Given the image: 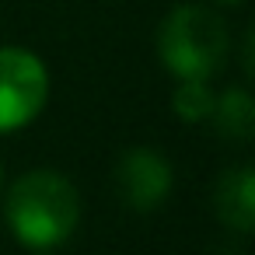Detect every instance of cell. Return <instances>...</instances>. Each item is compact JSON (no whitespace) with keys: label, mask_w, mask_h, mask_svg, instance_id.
Segmentation results:
<instances>
[{"label":"cell","mask_w":255,"mask_h":255,"mask_svg":"<svg viewBox=\"0 0 255 255\" xmlns=\"http://www.w3.org/2000/svg\"><path fill=\"white\" fill-rule=\"evenodd\" d=\"M4 220L28 252L56 248L81 224V192L63 171L32 168L11 182Z\"/></svg>","instance_id":"cell-1"},{"label":"cell","mask_w":255,"mask_h":255,"mask_svg":"<svg viewBox=\"0 0 255 255\" xmlns=\"http://www.w3.org/2000/svg\"><path fill=\"white\" fill-rule=\"evenodd\" d=\"M157 56L178 81H210L227 60V28L203 4H178L157 28Z\"/></svg>","instance_id":"cell-2"},{"label":"cell","mask_w":255,"mask_h":255,"mask_svg":"<svg viewBox=\"0 0 255 255\" xmlns=\"http://www.w3.org/2000/svg\"><path fill=\"white\" fill-rule=\"evenodd\" d=\"M49 98V70L25 46H0V136L39 119Z\"/></svg>","instance_id":"cell-3"},{"label":"cell","mask_w":255,"mask_h":255,"mask_svg":"<svg viewBox=\"0 0 255 255\" xmlns=\"http://www.w3.org/2000/svg\"><path fill=\"white\" fill-rule=\"evenodd\" d=\"M116 185L133 213H154L175 189V168L154 147H129L116 164Z\"/></svg>","instance_id":"cell-4"},{"label":"cell","mask_w":255,"mask_h":255,"mask_svg":"<svg viewBox=\"0 0 255 255\" xmlns=\"http://www.w3.org/2000/svg\"><path fill=\"white\" fill-rule=\"evenodd\" d=\"M213 213L234 234H255V164L220 171L213 185Z\"/></svg>","instance_id":"cell-5"},{"label":"cell","mask_w":255,"mask_h":255,"mask_svg":"<svg viewBox=\"0 0 255 255\" xmlns=\"http://www.w3.org/2000/svg\"><path fill=\"white\" fill-rule=\"evenodd\" d=\"M213 129L231 143H255V95L248 88H227L213 98Z\"/></svg>","instance_id":"cell-6"},{"label":"cell","mask_w":255,"mask_h":255,"mask_svg":"<svg viewBox=\"0 0 255 255\" xmlns=\"http://www.w3.org/2000/svg\"><path fill=\"white\" fill-rule=\"evenodd\" d=\"M213 98H217V95H213L210 81L185 77V81H178V88L171 91V112H175L182 123H189V126H196V123H210Z\"/></svg>","instance_id":"cell-7"},{"label":"cell","mask_w":255,"mask_h":255,"mask_svg":"<svg viewBox=\"0 0 255 255\" xmlns=\"http://www.w3.org/2000/svg\"><path fill=\"white\" fill-rule=\"evenodd\" d=\"M241 60H245V70H248V77L255 81V25L248 28V39H245V49H241Z\"/></svg>","instance_id":"cell-8"},{"label":"cell","mask_w":255,"mask_h":255,"mask_svg":"<svg viewBox=\"0 0 255 255\" xmlns=\"http://www.w3.org/2000/svg\"><path fill=\"white\" fill-rule=\"evenodd\" d=\"M217 4H224V7H238V4H245V0H217Z\"/></svg>","instance_id":"cell-9"},{"label":"cell","mask_w":255,"mask_h":255,"mask_svg":"<svg viewBox=\"0 0 255 255\" xmlns=\"http://www.w3.org/2000/svg\"><path fill=\"white\" fill-rule=\"evenodd\" d=\"M213 255H241L238 248H220V252H213Z\"/></svg>","instance_id":"cell-10"},{"label":"cell","mask_w":255,"mask_h":255,"mask_svg":"<svg viewBox=\"0 0 255 255\" xmlns=\"http://www.w3.org/2000/svg\"><path fill=\"white\" fill-rule=\"evenodd\" d=\"M32 255H53V248H32Z\"/></svg>","instance_id":"cell-11"},{"label":"cell","mask_w":255,"mask_h":255,"mask_svg":"<svg viewBox=\"0 0 255 255\" xmlns=\"http://www.w3.org/2000/svg\"><path fill=\"white\" fill-rule=\"evenodd\" d=\"M0 192H4V164H0Z\"/></svg>","instance_id":"cell-12"}]
</instances>
